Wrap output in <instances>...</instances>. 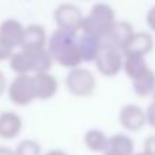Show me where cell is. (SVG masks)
Masks as SVG:
<instances>
[{
  "label": "cell",
  "instance_id": "obj_23",
  "mask_svg": "<svg viewBox=\"0 0 155 155\" xmlns=\"http://www.w3.org/2000/svg\"><path fill=\"white\" fill-rule=\"evenodd\" d=\"M143 151L148 155H155V136H149L143 143Z\"/></svg>",
  "mask_w": 155,
  "mask_h": 155
},
{
  "label": "cell",
  "instance_id": "obj_1",
  "mask_svg": "<svg viewBox=\"0 0 155 155\" xmlns=\"http://www.w3.org/2000/svg\"><path fill=\"white\" fill-rule=\"evenodd\" d=\"M78 32H71L65 29H56L48 38L47 50L53 56V60L63 68L75 69L80 68L83 62L81 54L77 45Z\"/></svg>",
  "mask_w": 155,
  "mask_h": 155
},
{
  "label": "cell",
  "instance_id": "obj_8",
  "mask_svg": "<svg viewBox=\"0 0 155 155\" xmlns=\"http://www.w3.org/2000/svg\"><path fill=\"white\" fill-rule=\"evenodd\" d=\"M32 86L36 100H50L57 94V78L50 72H38L32 75Z\"/></svg>",
  "mask_w": 155,
  "mask_h": 155
},
{
  "label": "cell",
  "instance_id": "obj_2",
  "mask_svg": "<svg viewBox=\"0 0 155 155\" xmlns=\"http://www.w3.org/2000/svg\"><path fill=\"white\" fill-rule=\"evenodd\" d=\"M116 21V12L108 3H95L84 17L80 30L105 41Z\"/></svg>",
  "mask_w": 155,
  "mask_h": 155
},
{
  "label": "cell",
  "instance_id": "obj_17",
  "mask_svg": "<svg viewBox=\"0 0 155 155\" xmlns=\"http://www.w3.org/2000/svg\"><path fill=\"white\" fill-rule=\"evenodd\" d=\"M151 66L146 62V57L140 56H124V71L127 77L134 81L140 75H143Z\"/></svg>",
  "mask_w": 155,
  "mask_h": 155
},
{
  "label": "cell",
  "instance_id": "obj_15",
  "mask_svg": "<svg viewBox=\"0 0 155 155\" xmlns=\"http://www.w3.org/2000/svg\"><path fill=\"white\" fill-rule=\"evenodd\" d=\"M103 42H104L103 39L81 32V35H78L77 45H78V50H80L83 62H95L98 53L101 50Z\"/></svg>",
  "mask_w": 155,
  "mask_h": 155
},
{
  "label": "cell",
  "instance_id": "obj_12",
  "mask_svg": "<svg viewBox=\"0 0 155 155\" xmlns=\"http://www.w3.org/2000/svg\"><path fill=\"white\" fill-rule=\"evenodd\" d=\"M23 131V117L15 111L0 113V137L5 140H14Z\"/></svg>",
  "mask_w": 155,
  "mask_h": 155
},
{
  "label": "cell",
  "instance_id": "obj_26",
  "mask_svg": "<svg viewBox=\"0 0 155 155\" xmlns=\"http://www.w3.org/2000/svg\"><path fill=\"white\" fill-rule=\"evenodd\" d=\"M5 91H8V80H6V75L3 74V71L0 69V97L5 94Z\"/></svg>",
  "mask_w": 155,
  "mask_h": 155
},
{
  "label": "cell",
  "instance_id": "obj_29",
  "mask_svg": "<svg viewBox=\"0 0 155 155\" xmlns=\"http://www.w3.org/2000/svg\"><path fill=\"white\" fill-rule=\"evenodd\" d=\"M134 155H148V154H146L145 151H142V152H136V154H134Z\"/></svg>",
  "mask_w": 155,
  "mask_h": 155
},
{
  "label": "cell",
  "instance_id": "obj_9",
  "mask_svg": "<svg viewBox=\"0 0 155 155\" xmlns=\"http://www.w3.org/2000/svg\"><path fill=\"white\" fill-rule=\"evenodd\" d=\"M24 30H26V27L23 26V23L20 20L6 18L0 24V39L3 42H6L8 45H11L14 50L15 48H21Z\"/></svg>",
  "mask_w": 155,
  "mask_h": 155
},
{
  "label": "cell",
  "instance_id": "obj_19",
  "mask_svg": "<svg viewBox=\"0 0 155 155\" xmlns=\"http://www.w3.org/2000/svg\"><path fill=\"white\" fill-rule=\"evenodd\" d=\"M84 145L89 151L92 152H104L107 142H108V136L104 133L103 130L98 128H91L84 133Z\"/></svg>",
  "mask_w": 155,
  "mask_h": 155
},
{
  "label": "cell",
  "instance_id": "obj_28",
  "mask_svg": "<svg viewBox=\"0 0 155 155\" xmlns=\"http://www.w3.org/2000/svg\"><path fill=\"white\" fill-rule=\"evenodd\" d=\"M45 155H68V154L65 151H62V149H50Z\"/></svg>",
  "mask_w": 155,
  "mask_h": 155
},
{
  "label": "cell",
  "instance_id": "obj_16",
  "mask_svg": "<svg viewBox=\"0 0 155 155\" xmlns=\"http://www.w3.org/2000/svg\"><path fill=\"white\" fill-rule=\"evenodd\" d=\"M131 83H133V92L137 97L140 98L152 97L155 92V71L152 68H149L143 75H140Z\"/></svg>",
  "mask_w": 155,
  "mask_h": 155
},
{
  "label": "cell",
  "instance_id": "obj_25",
  "mask_svg": "<svg viewBox=\"0 0 155 155\" xmlns=\"http://www.w3.org/2000/svg\"><path fill=\"white\" fill-rule=\"evenodd\" d=\"M146 24L152 32H155V5L152 8H149V11L146 14Z\"/></svg>",
  "mask_w": 155,
  "mask_h": 155
},
{
  "label": "cell",
  "instance_id": "obj_20",
  "mask_svg": "<svg viewBox=\"0 0 155 155\" xmlns=\"http://www.w3.org/2000/svg\"><path fill=\"white\" fill-rule=\"evenodd\" d=\"M9 68L17 75H30V72H32V60H30L29 51L27 50H20V51L14 53V56L9 60Z\"/></svg>",
  "mask_w": 155,
  "mask_h": 155
},
{
  "label": "cell",
  "instance_id": "obj_7",
  "mask_svg": "<svg viewBox=\"0 0 155 155\" xmlns=\"http://www.w3.org/2000/svg\"><path fill=\"white\" fill-rule=\"evenodd\" d=\"M119 124L122 128H125L127 131L136 133L140 131L146 124V110L137 104H125L120 110H119Z\"/></svg>",
  "mask_w": 155,
  "mask_h": 155
},
{
  "label": "cell",
  "instance_id": "obj_5",
  "mask_svg": "<svg viewBox=\"0 0 155 155\" xmlns=\"http://www.w3.org/2000/svg\"><path fill=\"white\" fill-rule=\"evenodd\" d=\"M6 92L9 101L18 107H26L36 100L32 86V75H15L14 80L8 84Z\"/></svg>",
  "mask_w": 155,
  "mask_h": 155
},
{
  "label": "cell",
  "instance_id": "obj_10",
  "mask_svg": "<svg viewBox=\"0 0 155 155\" xmlns=\"http://www.w3.org/2000/svg\"><path fill=\"white\" fill-rule=\"evenodd\" d=\"M154 50V38L148 32H134L125 48L122 50L124 56H140L146 57Z\"/></svg>",
  "mask_w": 155,
  "mask_h": 155
},
{
  "label": "cell",
  "instance_id": "obj_4",
  "mask_svg": "<svg viewBox=\"0 0 155 155\" xmlns=\"http://www.w3.org/2000/svg\"><path fill=\"white\" fill-rule=\"evenodd\" d=\"M94 63L101 75L114 77L124 69V53L110 42L104 41Z\"/></svg>",
  "mask_w": 155,
  "mask_h": 155
},
{
  "label": "cell",
  "instance_id": "obj_3",
  "mask_svg": "<svg viewBox=\"0 0 155 155\" xmlns=\"http://www.w3.org/2000/svg\"><path fill=\"white\" fill-rule=\"evenodd\" d=\"M65 84L71 95L78 98H87L92 97L97 91V77L91 69L80 66L68 72Z\"/></svg>",
  "mask_w": 155,
  "mask_h": 155
},
{
  "label": "cell",
  "instance_id": "obj_6",
  "mask_svg": "<svg viewBox=\"0 0 155 155\" xmlns=\"http://www.w3.org/2000/svg\"><path fill=\"white\" fill-rule=\"evenodd\" d=\"M83 20L84 15L81 9L74 3H60L54 9V21L57 24V29L78 32L81 29Z\"/></svg>",
  "mask_w": 155,
  "mask_h": 155
},
{
  "label": "cell",
  "instance_id": "obj_14",
  "mask_svg": "<svg viewBox=\"0 0 155 155\" xmlns=\"http://www.w3.org/2000/svg\"><path fill=\"white\" fill-rule=\"evenodd\" d=\"M134 27L130 21H116L111 32L108 33L105 42H110L111 45L117 47L120 51L125 48V45L128 44V41L131 39V36L134 35Z\"/></svg>",
  "mask_w": 155,
  "mask_h": 155
},
{
  "label": "cell",
  "instance_id": "obj_21",
  "mask_svg": "<svg viewBox=\"0 0 155 155\" xmlns=\"http://www.w3.org/2000/svg\"><path fill=\"white\" fill-rule=\"evenodd\" d=\"M41 145L33 139H24L15 148L17 155H41Z\"/></svg>",
  "mask_w": 155,
  "mask_h": 155
},
{
  "label": "cell",
  "instance_id": "obj_13",
  "mask_svg": "<svg viewBox=\"0 0 155 155\" xmlns=\"http://www.w3.org/2000/svg\"><path fill=\"white\" fill-rule=\"evenodd\" d=\"M104 155H134V140L122 133L113 134L108 137Z\"/></svg>",
  "mask_w": 155,
  "mask_h": 155
},
{
  "label": "cell",
  "instance_id": "obj_27",
  "mask_svg": "<svg viewBox=\"0 0 155 155\" xmlns=\"http://www.w3.org/2000/svg\"><path fill=\"white\" fill-rule=\"evenodd\" d=\"M0 155H17L15 149L9 148V146H0Z\"/></svg>",
  "mask_w": 155,
  "mask_h": 155
},
{
  "label": "cell",
  "instance_id": "obj_18",
  "mask_svg": "<svg viewBox=\"0 0 155 155\" xmlns=\"http://www.w3.org/2000/svg\"><path fill=\"white\" fill-rule=\"evenodd\" d=\"M30 54V60H32V74H38V72H50L53 63V56L47 48H41V50H27Z\"/></svg>",
  "mask_w": 155,
  "mask_h": 155
},
{
  "label": "cell",
  "instance_id": "obj_22",
  "mask_svg": "<svg viewBox=\"0 0 155 155\" xmlns=\"http://www.w3.org/2000/svg\"><path fill=\"white\" fill-rule=\"evenodd\" d=\"M14 48L11 45H8L6 42H3L0 39V62L3 60H11V57L14 56Z\"/></svg>",
  "mask_w": 155,
  "mask_h": 155
},
{
  "label": "cell",
  "instance_id": "obj_11",
  "mask_svg": "<svg viewBox=\"0 0 155 155\" xmlns=\"http://www.w3.org/2000/svg\"><path fill=\"white\" fill-rule=\"evenodd\" d=\"M47 44H48V36L44 26L41 24L26 26L21 50H41V48H47Z\"/></svg>",
  "mask_w": 155,
  "mask_h": 155
},
{
  "label": "cell",
  "instance_id": "obj_30",
  "mask_svg": "<svg viewBox=\"0 0 155 155\" xmlns=\"http://www.w3.org/2000/svg\"><path fill=\"white\" fill-rule=\"evenodd\" d=\"M152 101L155 103V92H154V95H152Z\"/></svg>",
  "mask_w": 155,
  "mask_h": 155
},
{
  "label": "cell",
  "instance_id": "obj_24",
  "mask_svg": "<svg viewBox=\"0 0 155 155\" xmlns=\"http://www.w3.org/2000/svg\"><path fill=\"white\" fill-rule=\"evenodd\" d=\"M146 120H148V125H151L152 128H155V103H152L148 105L146 108Z\"/></svg>",
  "mask_w": 155,
  "mask_h": 155
}]
</instances>
